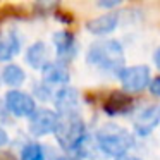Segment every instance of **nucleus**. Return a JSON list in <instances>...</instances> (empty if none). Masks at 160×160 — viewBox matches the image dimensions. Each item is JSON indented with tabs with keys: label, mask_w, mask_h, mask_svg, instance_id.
Wrapping results in <instances>:
<instances>
[{
	"label": "nucleus",
	"mask_w": 160,
	"mask_h": 160,
	"mask_svg": "<svg viewBox=\"0 0 160 160\" xmlns=\"http://www.w3.org/2000/svg\"><path fill=\"white\" fill-rule=\"evenodd\" d=\"M124 50L117 40H100L88 48L86 62L103 72L119 74L124 69Z\"/></svg>",
	"instance_id": "obj_1"
},
{
	"label": "nucleus",
	"mask_w": 160,
	"mask_h": 160,
	"mask_svg": "<svg viewBox=\"0 0 160 160\" xmlns=\"http://www.w3.org/2000/svg\"><path fill=\"white\" fill-rule=\"evenodd\" d=\"M53 47H55V53L59 57L60 62L66 64L67 60H72L78 53V42L74 38L72 33L66 31V29H60V31L53 33L52 36Z\"/></svg>",
	"instance_id": "obj_8"
},
{
	"label": "nucleus",
	"mask_w": 160,
	"mask_h": 160,
	"mask_svg": "<svg viewBox=\"0 0 160 160\" xmlns=\"http://www.w3.org/2000/svg\"><path fill=\"white\" fill-rule=\"evenodd\" d=\"M42 74H43V83L48 84L50 88L52 86L64 88V86H67V83L71 79L69 69L60 60H50L45 66V69L42 71Z\"/></svg>",
	"instance_id": "obj_10"
},
{
	"label": "nucleus",
	"mask_w": 160,
	"mask_h": 160,
	"mask_svg": "<svg viewBox=\"0 0 160 160\" xmlns=\"http://www.w3.org/2000/svg\"><path fill=\"white\" fill-rule=\"evenodd\" d=\"M26 79V72L16 64H7V66L2 69V81H4L7 86H21Z\"/></svg>",
	"instance_id": "obj_16"
},
{
	"label": "nucleus",
	"mask_w": 160,
	"mask_h": 160,
	"mask_svg": "<svg viewBox=\"0 0 160 160\" xmlns=\"http://www.w3.org/2000/svg\"><path fill=\"white\" fill-rule=\"evenodd\" d=\"M5 108L14 117H31L38 110L35 98L21 90L7 91V95H5Z\"/></svg>",
	"instance_id": "obj_4"
},
{
	"label": "nucleus",
	"mask_w": 160,
	"mask_h": 160,
	"mask_svg": "<svg viewBox=\"0 0 160 160\" xmlns=\"http://www.w3.org/2000/svg\"><path fill=\"white\" fill-rule=\"evenodd\" d=\"M21 160H57L52 148L42 145V143H26L21 150Z\"/></svg>",
	"instance_id": "obj_14"
},
{
	"label": "nucleus",
	"mask_w": 160,
	"mask_h": 160,
	"mask_svg": "<svg viewBox=\"0 0 160 160\" xmlns=\"http://www.w3.org/2000/svg\"><path fill=\"white\" fill-rule=\"evenodd\" d=\"M9 121H11V117H9V110L5 108V103H0V126L4 128V124H7Z\"/></svg>",
	"instance_id": "obj_17"
},
{
	"label": "nucleus",
	"mask_w": 160,
	"mask_h": 160,
	"mask_svg": "<svg viewBox=\"0 0 160 160\" xmlns=\"http://www.w3.org/2000/svg\"><path fill=\"white\" fill-rule=\"evenodd\" d=\"M57 160H78L76 157H72V155H64V157H59Z\"/></svg>",
	"instance_id": "obj_23"
},
{
	"label": "nucleus",
	"mask_w": 160,
	"mask_h": 160,
	"mask_svg": "<svg viewBox=\"0 0 160 160\" xmlns=\"http://www.w3.org/2000/svg\"><path fill=\"white\" fill-rule=\"evenodd\" d=\"M115 160H141V158H138V157H134V155H124V157H119V158H115Z\"/></svg>",
	"instance_id": "obj_22"
},
{
	"label": "nucleus",
	"mask_w": 160,
	"mask_h": 160,
	"mask_svg": "<svg viewBox=\"0 0 160 160\" xmlns=\"http://www.w3.org/2000/svg\"><path fill=\"white\" fill-rule=\"evenodd\" d=\"M158 122H160V107L158 105H146L145 108H141L134 115L132 126H134V131L139 136H146L158 126Z\"/></svg>",
	"instance_id": "obj_7"
},
{
	"label": "nucleus",
	"mask_w": 160,
	"mask_h": 160,
	"mask_svg": "<svg viewBox=\"0 0 160 160\" xmlns=\"http://www.w3.org/2000/svg\"><path fill=\"white\" fill-rule=\"evenodd\" d=\"M7 143H9V134H7V131L0 126V148H2V146H5Z\"/></svg>",
	"instance_id": "obj_19"
},
{
	"label": "nucleus",
	"mask_w": 160,
	"mask_h": 160,
	"mask_svg": "<svg viewBox=\"0 0 160 160\" xmlns=\"http://www.w3.org/2000/svg\"><path fill=\"white\" fill-rule=\"evenodd\" d=\"M21 35L18 29H4L0 31V62H7L16 57L21 50Z\"/></svg>",
	"instance_id": "obj_11"
},
{
	"label": "nucleus",
	"mask_w": 160,
	"mask_h": 160,
	"mask_svg": "<svg viewBox=\"0 0 160 160\" xmlns=\"http://www.w3.org/2000/svg\"><path fill=\"white\" fill-rule=\"evenodd\" d=\"M55 138L57 143L62 146L66 152H71L76 155L81 150V146L90 139L86 131L83 117L78 114H67V115H59V126L55 129Z\"/></svg>",
	"instance_id": "obj_3"
},
{
	"label": "nucleus",
	"mask_w": 160,
	"mask_h": 160,
	"mask_svg": "<svg viewBox=\"0 0 160 160\" xmlns=\"http://www.w3.org/2000/svg\"><path fill=\"white\" fill-rule=\"evenodd\" d=\"M53 103H55L59 115L78 114L79 112V95L71 86L59 88L55 91V95H53Z\"/></svg>",
	"instance_id": "obj_9"
},
{
	"label": "nucleus",
	"mask_w": 160,
	"mask_h": 160,
	"mask_svg": "<svg viewBox=\"0 0 160 160\" xmlns=\"http://www.w3.org/2000/svg\"><path fill=\"white\" fill-rule=\"evenodd\" d=\"M150 91H152L155 97H160V76L155 78V79H152V83H150Z\"/></svg>",
	"instance_id": "obj_18"
},
{
	"label": "nucleus",
	"mask_w": 160,
	"mask_h": 160,
	"mask_svg": "<svg viewBox=\"0 0 160 160\" xmlns=\"http://www.w3.org/2000/svg\"><path fill=\"white\" fill-rule=\"evenodd\" d=\"M57 126H59V114L50 108H38L28 122V129L33 136H45L55 132Z\"/></svg>",
	"instance_id": "obj_6"
},
{
	"label": "nucleus",
	"mask_w": 160,
	"mask_h": 160,
	"mask_svg": "<svg viewBox=\"0 0 160 160\" xmlns=\"http://www.w3.org/2000/svg\"><path fill=\"white\" fill-rule=\"evenodd\" d=\"M132 105V100L124 93H114L110 98L107 100L105 103V112L110 115H115V114H124L128 112V108Z\"/></svg>",
	"instance_id": "obj_15"
},
{
	"label": "nucleus",
	"mask_w": 160,
	"mask_h": 160,
	"mask_svg": "<svg viewBox=\"0 0 160 160\" xmlns=\"http://www.w3.org/2000/svg\"><path fill=\"white\" fill-rule=\"evenodd\" d=\"M95 143L102 153L119 158L128 155V152L134 145V138L128 129L117 124H103L95 132Z\"/></svg>",
	"instance_id": "obj_2"
},
{
	"label": "nucleus",
	"mask_w": 160,
	"mask_h": 160,
	"mask_svg": "<svg viewBox=\"0 0 160 160\" xmlns=\"http://www.w3.org/2000/svg\"><path fill=\"white\" fill-rule=\"evenodd\" d=\"M153 60H155V66L160 69V47L157 48V52H155V55H153Z\"/></svg>",
	"instance_id": "obj_21"
},
{
	"label": "nucleus",
	"mask_w": 160,
	"mask_h": 160,
	"mask_svg": "<svg viewBox=\"0 0 160 160\" xmlns=\"http://www.w3.org/2000/svg\"><path fill=\"white\" fill-rule=\"evenodd\" d=\"M119 24V14L115 12H107V14H102L98 18L91 19L86 22V29L93 35H108L112 33Z\"/></svg>",
	"instance_id": "obj_13"
},
{
	"label": "nucleus",
	"mask_w": 160,
	"mask_h": 160,
	"mask_svg": "<svg viewBox=\"0 0 160 160\" xmlns=\"http://www.w3.org/2000/svg\"><path fill=\"white\" fill-rule=\"evenodd\" d=\"M119 79L122 83L128 93H138V91L145 90L150 86L152 79H150V69L146 66H132V67H124L119 72Z\"/></svg>",
	"instance_id": "obj_5"
},
{
	"label": "nucleus",
	"mask_w": 160,
	"mask_h": 160,
	"mask_svg": "<svg viewBox=\"0 0 160 160\" xmlns=\"http://www.w3.org/2000/svg\"><path fill=\"white\" fill-rule=\"evenodd\" d=\"M24 60L28 62V66L35 71H43L45 66L50 62L48 59V48L43 42H35L33 45L28 47L26 50Z\"/></svg>",
	"instance_id": "obj_12"
},
{
	"label": "nucleus",
	"mask_w": 160,
	"mask_h": 160,
	"mask_svg": "<svg viewBox=\"0 0 160 160\" xmlns=\"http://www.w3.org/2000/svg\"><path fill=\"white\" fill-rule=\"evenodd\" d=\"M121 4V2H119V0H114V2H100V7H107V9H110V7H117V5Z\"/></svg>",
	"instance_id": "obj_20"
}]
</instances>
